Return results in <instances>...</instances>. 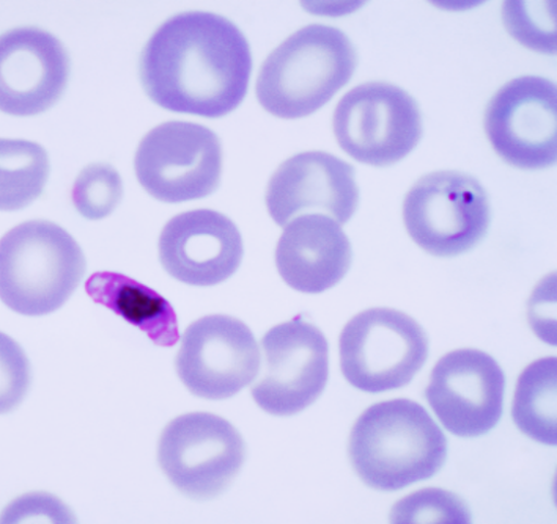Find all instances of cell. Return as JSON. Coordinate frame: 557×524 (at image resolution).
<instances>
[{"label":"cell","instance_id":"cell-17","mask_svg":"<svg viewBox=\"0 0 557 524\" xmlns=\"http://www.w3.org/2000/svg\"><path fill=\"white\" fill-rule=\"evenodd\" d=\"M351 261V246L342 225L323 214L292 220L275 250L278 274L292 289L308 295L336 287Z\"/></svg>","mask_w":557,"mask_h":524},{"label":"cell","instance_id":"cell-11","mask_svg":"<svg viewBox=\"0 0 557 524\" xmlns=\"http://www.w3.org/2000/svg\"><path fill=\"white\" fill-rule=\"evenodd\" d=\"M484 129L494 151L507 164L527 171L555 165V83L539 76H522L508 82L490 101Z\"/></svg>","mask_w":557,"mask_h":524},{"label":"cell","instance_id":"cell-12","mask_svg":"<svg viewBox=\"0 0 557 524\" xmlns=\"http://www.w3.org/2000/svg\"><path fill=\"white\" fill-rule=\"evenodd\" d=\"M261 354L251 329L227 315H209L185 329L175 359L182 384L196 397L224 400L248 387Z\"/></svg>","mask_w":557,"mask_h":524},{"label":"cell","instance_id":"cell-6","mask_svg":"<svg viewBox=\"0 0 557 524\" xmlns=\"http://www.w3.org/2000/svg\"><path fill=\"white\" fill-rule=\"evenodd\" d=\"M403 219L418 247L432 255L450 258L482 241L488 230L491 207L476 178L441 171L423 176L408 190Z\"/></svg>","mask_w":557,"mask_h":524},{"label":"cell","instance_id":"cell-14","mask_svg":"<svg viewBox=\"0 0 557 524\" xmlns=\"http://www.w3.org/2000/svg\"><path fill=\"white\" fill-rule=\"evenodd\" d=\"M71 71L65 46L49 32L21 27L0 36V112L34 116L62 98Z\"/></svg>","mask_w":557,"mask_h":524},{"label":"cell","instance_id":"cell-4","mask_svg":"<svg viewBox=\"0 0 557 524\" xmlns=\"http://www.w3.org/2000/svg\"><path fill=\"white\" fill-rule=\"evenodd\" d=\"M85 270L83 251L66 229L45 220L24 222L0 240V300L26 316L53 313Z\"/></svg>","mask_w":557,"mask_h":524},{"label":"cell","instance_id":"cell-23","mask_svg":"<svg viewBox=\"0 0 557 524\" xmlns=\"http://www.w3.org/2000/svg\"><path fill=\"white\" fill-rule=\"evenodd\" d=\"M506 2L503 21L506 29L528 49L541 54L556 53L555 12L545 3Z\"/></svg>","mask_w":557,"mask_h":524},{"label":"cell","instance_id":"cell-22","mask_svg":"<svg viewBox=\"0 0 557 524\" xmlns=\"http://www.w3.org/2000/svg\"><path fill=\"white\" fill-rule=\"evenodd\" d=\"M392 523H470L471 512L457 495L426 488L403 498L392 509Z\"/></svg>","mask_w":557,"mask_h":524},{"label":"cell","instance_id":"cell-5","mask_svg":"<svg viewBox=\"0 0 557 524\" xmlns=\"http://www.w3.org/2000/svg\"><path fill=\"white\" fill-rule=\"evenodd\" d=\"M341 367L348 383L367 394L411 383L429 357L424 328L406 313L373 308L354 316L339 338Z\"/></svg>","mask_w":557,"mask_h":524},{"label":"cell","instance_id":"cell-10","mask_svg":"<svg viewBox=\"0 0 557 524\" xmlns=\"http://www.w3.org/2000/svg\"><path fill=\"white\" fill-rule=\"evenodd\" d=\"M261 346L263 366L252 388L256 403L275 416H292L314 403L330 377L323 333L297 316L269 329Z\"/></svg>","mask_w":557,"mask_h":524},{"label":"cell","instance_id":"cell-8","mask_svg":"<svg viewBox=\"0 0 557 524\" xmlns=\"http://www.w3.org/2000/svg\"><path fill=\"white\" fill-rule=\"evenodd\" d=\"M246 459L245 441L225 419L206 412L183 414L164 428L158 461L184 496L210 500L224 492Z\"/></svg>","mask_w":557,"mask_h":524},{"label":"cell","instance_id":"cell-19","mask_svg":"<svg viewBox=\"0 0 557 524\" xmlns=\"http://www.w3.org/2000/svg\"><path fill=\"white\" fill-rule=\"evenodd\" d=\"M556 384V358L534 361L521 373L512 404V416L521 433L554 447L557 444Z\"/></svg>","mask_w":557,"mask_h":524},{"label":"cell","instance_id":"cell-21","mask_svg":"<svg viewBox=\"0 0 557 524\" xmlns=\"http://www.w3.org/2000/svg\"><path fill=\"white\" fill-rule=\"evenodd\" d=\"M123 198L119 172L109 164H91L77 176L72 188V201L77 212L87 220L108 217Z\"/></svg>","mask_w":557,"mask_h":524},{"label":"cell","instance_id":"cell-3","mask_svg":"<svg viewBox=\"0 0 557 524\" xmlns=\"http://www.w3.org/2000/svg\"><path fill=\"white\" fill-rule=\"evenodd\" d=\"M356 67L355 47L341 29L308 25L264 61L257 79V99L275 117H307L333 100Z\"/></svg>","mask_w":557,"mask_h":524},{"label":"cell","instance_id":"cell-2","mask_svg":"<svg viewBox=\"0 0 557 524\" xmlns=\"http://www.w3.org/2000/svg\"><path fill=\"white\" fill-rule=\"evenodd\" d=\"M348 454L366 486L397 491L441 470L447 440L425 408L395 399L363 411L351 428Z\"/></svg>","mask_w":557,"mask_h":524},{"label":"cell","instance_id":"cell-16","mask_svg":"<svg viewBox=\"0 0 557 524\" xmlns=\"http://www.w3.org/2000/svg\"><path fill=\"white\" fill-rule=\"evenodd\" d=\"M160 261L175 279L194 287H213L234 275L244 257L237 225L212 210L181 213L164 226Z\"/></svg>","mask_w":557,"mask_h":524},{"label":"cell","instance_id":"cell-9","mask_svg":"<svg viewBox=\"0 0 557 524\" xmlns=\"http://www.w3.org/2000/svg\"><path fill=\"white\" fill-rule=\"evenodd\" d=\"M134 167L139 184L161 202L200 200L214 194L220 185L221 141L203 125L166 122L139 142Z\"/></svg>","mask_w":557,"mask_h":524},{"label":"cell","instance_id":"cell-20","mask_svg":"<svg viewBox=\"0 0 557 524\" xmlns=\"http://www.w3.org/2000/svg\"><path fill=\"white\" fill-rule=\"evenodd\" d=\"M50 170L48 152L37 142L0 138V211H18L36 201Z\"/></svg>","mask_w":557,"mask_h":524},{"label":"cell","instance_id":"cell-18","mask_svg":"<svg viewBox=\"0 0 557 524\" xmlns=\"http://www.w3.org/2000/svg\"><path fill=\"white\" fill-rule=\"evenodd\" d=\"M86 294L133 326L144 330L159 347L178 341V322L173 307L154 290L120 273L99 272L85 284Z\"/></svg>","mask_w":557,"mask_h":524},{"label":"cell","instance_id":"cell-7","mask_svg":"<svg viewBox=\"0 0 557 524\" xmlns=\"http://www.w3.org/2000/svg\"><path fill=\"white\" fill-rule=\"evenodd\" d=\"M333 128L355 161L385 167L410 154L423 135L420 108L400 87L371 82L354 87L336 107Z\"/></svg>","mask_w":557,"mask_h":524},{"label":"cell","instance_id":"cell-1","mask_svg":"<svg viewBox=\"0 0 557 524\" xmlns=\"http://www.w3.org/2000/svg\"><path fill=\"white\" fill-rule=\"evenodd\" d=\"M252 72L250 46L223 16L182 13L147 42L139 77L148 97L164 110L220 118L246 98Z\"/></svg>","mask_w":557,"mask_h":524},{"label":"cell","instance_id":"cell-24","mask_svg":"<svg viewBox=\"0 0 557 524\" xmlns=\"http://www.w3.org/2000/svg\"><path fill=\"white\" fill-rule=\"evenodd\" d=\"M30 379V365L24 350L0 332V414H7L22 403Z\"/></svg>","mask_w":557,"mask_h":524},{"label":"cell","instance_id":"cell-15","mask_svg":"<svg viewBox=\"0 0 557 524\" xmlns=\"http://www.w3.org/2000/svg\"><path fill=\"white\" fill-rule=\"evenodd\" d=\"M359 189L355 169L327 152L295 155L274 172L267 188L270 216L282 227L304 214H323L341 225L355 214Z\"/></svg>","mask_w":557,"mask_h":524},{"label":"cell","instance_id":"cell-13","mask_svg":"<svg viewBox=\"0 0 557 524\" xmlns=\"http://www.w3.org/2000/svg\"><path fill=\"white\" fill-rule=\"evenodd\" d=\"M505 375L490 354L459 349L434 366L425 397L447 431L475 438L492 431L503 413Z\"/></svg>","mask_w":557,"mask_h":524}]
</instances>
